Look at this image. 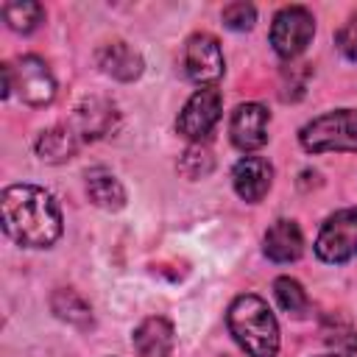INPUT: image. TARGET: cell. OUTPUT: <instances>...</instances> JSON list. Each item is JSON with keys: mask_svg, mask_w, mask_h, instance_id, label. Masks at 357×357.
I'll use <instances>...</instances> for the list:
<instances>
[{"mask_svg": "<svg viewBox=\"0 0 357 357\" xmlns=\"http://www.w3.org/2000/svg\"><path fill=\"white\" fill-rule=\"evenodd\" d=\"M3 229L25 248H47L61 234V209L50 192L33 184H14L3 190Z\"/></svg>", "mask_w": 357, "mask_h": 357, "instance_id": "6da1fadb", "label": "cell"}, {"mask_svg": "<svg viewBox=\"0 0 357 357\" xmlns=\"http://www.w3.org/2000/svg\"><path fill=\"white\" fill-rule=\"evenodd\" d=\"M229 332L237 340V346L248 357H276L279 351V324L271 312V307L254 296H237L226 315Z\"/></svg>", "mask_w": 357, "mask_h": 357, "instance_id": "7a4b0ae2", "label": "cell"}, {"mask_svg": "<svg viewBox=\"0 0 357 357\" xmlns=\"http://www.w3.org/2000/svg\"><path fill=\"white\" fill-rule=\"evenodd\" d=\"M298 139L310 153L357 151V109H337L315 117L301 128Z\"/></svg>", "mask_w": 357, "mask_h": 357, "instance_id": "3957f363", "label": "cell"}, {"mask_svg": "<svg viewBox=\"0 0 357 357\" xmlns=\"http://www.w3.org/2000/svg\"><path fill=\"white\" fill-rule=\"evenodd\" d=\"M315 20L301 6H287L273 17L271 25V45L282 59H296L312 39Z\"/></svg>", "mask_w": 357, "mask_h": 357, "instance_id": "277c9868", "label": "cell"}, {"mask_svg": "<svg viewBox=\"0 0 357 357\" xmlns=\"http://www.w3.org/2000/svg\"><path fill=\"white\" fill-rule=\"evenodd\" d=\"M315 254L324 262H346L357 257V209H340L321 226Z\"/></svg>", "mask_w": 357, "mask_h": 357, "instance_id": "5b68a950", "label": "cell"}, {"mask_svg": "<svg viewBox=\"0 0 357 357\" xmlns=\"http://www.w3.org/2000/svg\"><path fill=\"white\" fill-rule=\"evenodd\" d=\"M220 106H223V98L218 89L206 86V89H198L187 106L181 109L178 114V134H184L187 139H204L209 137V131L215 128V123L220 120Z\"/></svg>", "mask_w": 357, "mask_h": 357, "instance_id": "8992f818", "label": "cell"}, {"mask_svg": "<svg viewBox=\"0 0 357 357\" xmlns=\"http://www.w3.org/2000/svg\"><path fill=\"white\" fill-rule=\"evenodd\" d=\"M14 75V89L20 92V98L28 106H45L53 100L56 95V78L50 73V67L36 59V56H22L17 61V67H11Z\"/></svg>", "mask_w": 357, "mask_h": 357, "instance_id": "52a82bcc", "label": "cell"}, {"mask_svg": "<svg viewBox=\"0 0 357 357\" xmlns=\"http://www.w3.org/2000/svg\"><path fill=\"white\" fill-rule=\"evenodd\" d=\"M184 70L195 84H215L223 78V53L215 36L195 33L184 47Z\"/></svg>", "mask_w": 357, "mask_h": 357, "instance_id": "ba28073f", "label": "cell"}, {"mask_svg": "<svg viewBox=\"0 0 357 357\" xmlns=\"http://www.w3.org/2000/svg\"><path fill=\"white\" fill-rule=\"evenodd\" d=\"M117 123V109L109 98L100 95H89L75 106L73 114V131L78 134V139H98L103 134L112 131V126Z\"/></svg>", "mask_w": 357, "mask_h": 357, "instance_id": "9c48e42d", "label": "cell"}, {"mask_svg": "<svg viewBox=\"0 0 357 357\" xmlns=\"http://www.w3.org/2000/svg\"><path fill=\"white\" fill-rule=\"evenodd\" d=\"M268 109L259 106V103H240L234 112H231V142L240 148V151H254V148H262L268 142Z\"/></svg>", "mask_w": 357, "mask_h": 357, "instance_id": "30bf717a", "label": "cell"}, {"mask_svg": "<svg viewBox=\"0 0 357 357\" xmlns=\"http://www.w3.org/2000/svg\"><path fill=\"white\" fill-rule=\"evenodd\" d=\"M231 181H234V190L243 201L248 204H257L262 201V195L271 190V181H273V167L268 159L262 156H245L234 165L231 170Z\"/></svg>", "mask_w": 357, "mask_h": 357, "instance_id": "8fae6325", "label": "cell"}, {"mask_svg": "<svg viewBox=\"0 0 357 357\" xmlns=\"http://www.w3.org/2000/svg\"><path fill=\"white\" fill-rule=\"evenodd\" d=\"M176 346V332L167 318H145L134 329V349L139 357H173Z\"/></svg>", "mask_w": 357, "mask_h": 357, "instance_id": "7c38bea8", "label": "cell"}, {"mask_svg": "<svg viewBox=\"0 0 357 357\" xmlns=\"http://www.w3.org/2000/svg\"><path fill=\"white\" fill-rule=\"evenodd\" d=\"M95 61H98V67L106 75H112L117 81H134V78L142 75V56L134 47H128L126 42H109V45H103L95 53Z\"/></svg>", "mask_w": 357, "mask_h": 357, "instance_id": "4fadbf2b", "label": "cell"}, {"mask_svg": "<svg viewBox=\"0 0 357 357\" xmlns=\"http://www.w3.org/2000/svg\"><path fill=\"white\" fill-rule=\"evenodd\" d=\"M304 251V237L301 229L293 220H276L265 231V254L273 262H293Z\"/></svg>", "mask_w": 357, "mask_h": 357, "instance_id": "5bb4252c", "label": "cell"}, {"mask_svg": "<svg viewBox=\"0 0 357 357\" xmlns=\"http://www.w3.org/2000/svg\"><path fill=\"white\" fill-rule=\"evenodd\" d=\"M78 145H81V139H78V134H75L70 126H56V128H47V131L39 134V139H36V153H39L45 162L59 165V162L73 159L75 151H78Z\"/></svg>", "mask_w": 357, "mask_h": 357, "instance_id": "9a60e30c", "label": "cell"}, {"mask_svg": "<svg viewBox=\"0 0 357 357\" xmlns=\"http://www.w3.org/2000/svg\"><path fill=\"white\" fill-rule=\"evenodd\" d=\"M86 195L100 209H120L126 204L123 184L103 167H95V170L86 173Z\"/></svg>", "mask_w": 357, "mask_h": 357, "instance_id": "2e32d148", "label": "cell"}, {"mask_svg": "<svg viewBox=\"0 0 357 357\" xmlns=\"http://www.w3.org/2000/svg\"><path fill=\"white\" fill-rule=\"evenodd\" d=\"M50 307H53V312H56L61 321H67V324H73V326H81V329L92 326V310H89V304H86L75 290H70V287L56 290V293L50 296Z\"/></svg>", "mask_w": 357, "mask_h": 357, "instance_id": "e0dca14e", "label": "cell"}, {"mask_svg": "<svg viewBox=\"0 0 357 357\" xmlns=\"http://www.w3.org/2000/svg\"><path fill=\"white\" fill-rule=\"evenodd\" d=\"M3 20L8 22V28L20 33H31L45 20V8L33 0H11L3 6Z\"/></svg>", "mask_w": 357, "mask_h": 357, "instance_id": "ac0fdd59", "label": "cell"}, {"mask_svg": "<svg viewBox=\"0 0 357 357\" xmlns=\"http://www.w3.org/2000/svg\"><path fill=\"white\" fill-rule=\"evenodd\" d=\"M273 293H276L279 307H282L287 315L301 318V315L310 310V301H307L304 287H301L296 279H290V276H279V279L273 282Z\"/></svg>", "mask_w": 357, "mask_h": 357, "instance_id": "d6986e66", "label": "cell"}, {"mask_svg": "<svg viewBox=\"0 0 357 357\" xmlns=\"http://www.w3.org/2000/svg\"><path fill=\"white\" fill-rule=\"evenodd\" d=\"M212 167H215V156H212V151L204 148V145L187 148V151L181 153V159H178V170H181L187 178H204V176L212 173Z\"/></svg>", "mask_w": 357, "mask_h": 357, "instance_id": "ffe728a7", "label": "cell"}, {"mask_svg": "<svg viewBox=\"0 0 357 357\" xmlns=\"http://www.w3.org/2000/svg\"><path fill=\"white\" fill-rule=\"evenodd\" d=\"M254 20H257V11L251 3H229L223 8V22L231 31H248L254 25Z\"/></svg>", "mask_w": 357, "mask_h": 357, "instance_id": "44dd1931", "label": "cell"}, {"mask_svg": "<svg viewBox=\"0 0 357 357\" xmlns=\"http://www.w3.org/2000/svg\"><path fill=\"white\" fill-rule=\"evenodd\" d=\"M335 45H337V50H340L346 59L357 61V11H354V14L349 17V22L337 31Z\"/></svg>", "mask_w": 357, "mask_h": 357, "instance_id": "7402d4cb", "label": "cell"}, {"mask_svg": "<svg viewBox=\"0 0 357 357\" xmlns=\"http://www.w3.org/2000/svg\"><path fill=\"white\" fill-rule=\"evenodd\" d=\"M329 343H346L349 349H357V335L351 329H337V332H326Z\"/></svg>", "mask_w": 357, "mask_h": 357, "instance_id": "603a6c76", "label": "cell"}, {"mask_svg": "<svg viewBox=\"0 0 357 357\" xmlns=\"http://www.w3.org/2000/svg\"><path fill=\"white\" fill-rule=\"evenodd\" d=\"M321 357H346V354H321Z\"/></svg>", "mask_w": 357, "mask_h": 357, "instance_id": "cb8c5ba5", "label": "cell"}]
</instances>
